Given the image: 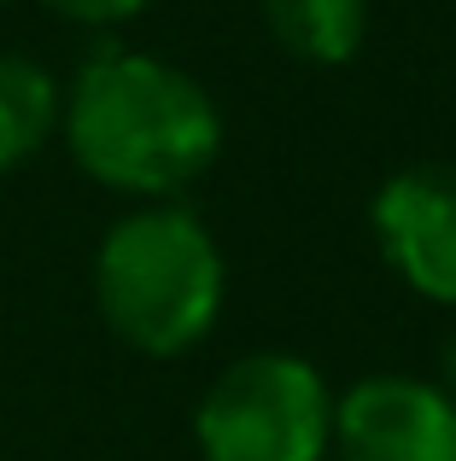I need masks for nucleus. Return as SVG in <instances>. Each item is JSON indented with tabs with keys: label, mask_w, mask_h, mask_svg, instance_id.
I'll return each mask as SVG.
<instances>
[{
	"label": "nucleus",
	"mask_w": 456,
	"mask_h": 461,
	"mask_svg": "<svg viewBox=\"0 0 456 461\" xmlns=\"http://www.w3.org/2000/svg\"><path fill=\"white\" fill-rule=\"evenodd\" d=\"M59 129L82 176L135 199L194 187L223 152V112L182 65L159 53L105 47L77 70Z\"/></svg>",
	"instance_id": "1"
},
{
	"label": "nucleus",
	"mask_w": 456,
	"mask_h": 461,
	"mask_svg": "<svg viewBox=\"0 0 456 461\" xmlns=\"http://www.w3.org/2000/svg\"><path fill=\"white\" fill-rule=\"evenodd\" d=\"M223 251L194 211L159 199L112 222L94 251L100 315L141 357H182L217 327L223 310Z\"/></svg>",
	"instance_id": "2"
},
{
	"label": "nucleus",
	"mask_w": 456,
	"mask_h": 461,
	"mask_svg": "<svg viewBox=\"0 0 456 461\" xmlns=\"http://www.w3.org/2000/svg\"><path fill=\"white\" fill-rule=\"evenodd\" d=\"M194 438L205 461H322L333 444V392L305 357H240L199 397Z\"/></svg>",
	"instance_id": "3"
},
{
	"label": "nucleus",
	"mask_w": 456,
	"mask_h": 461,
	"mask_svg": "<svg viewBox=\"0 0 456 461\" xmlns=\"http://www.w3.org/2000/svg\"><path fill=\"white\" fill-rule=\"evenodd\" d=\"M369 222L398 281L456 310V164H410L387 176Z\"/></svg>",
	"instance_id": "4"
},
{
	"label": "nucleus",
	"mask_w": 456,
	"mask_h": 461,
	"mask_svg": "<svg viewBox=\"0 0 456 461\" xmlns=\"http://www.w3.org/2000/svg\"><path fill=\"white\" fill-rule=\"evenodd\" d=\"M340 461H456V403L410 374H375L333 397Z\"/></svg>",
	"instance_id": "5"
},
{
	"label": "nucleus",
	"mask_w": 456,
	"mask_h": 461,
	"mask_svg": "<svg viewBox=\"0 0 456 461\" xmlns=\"http://www.w3.org/2000/svg\"><path fill=\"white\" fill-rule=\"evenodd\" d=\"M275 47L298 65H345L369 35V0H263Z\"/></svg>",
	"instance_id": "6"
},
{
	"label": "nucleus",
	"mask_w": 456,
	"mask_h": 461,
	"mask_svg": "<svg viewBox=\"0 0 456 461\" xmlns=\"http://www.w3.org/2000/svg\"><path fill=\"white\" fill-rule=\"evenodd\" d=\"M59 105L65 94L53 70L23 53H0V176H12L47 147V135L59 129Z\"/></svg>",
	"instance_id": "7"
},
{
	"label": "nucleus",
	"mask_w": 456,
	"mask_h": 461,
	"mask_svg": "<svg viewBox=\"0 0 456 461\" xmlns=\"http://www.w3.org/2000/svg\"><path fill=\"white\" fill-rule=\"evenodd\" d=\"M41 6L70 23H88V30H112V23H129L147 0H41Z\"/></svg>",
	"instance_id": "8"
},
{
	"label": "nucleus",
	"mask_w": 456,
	"mask_h": 461,
	"mask_svg": "<svg viewBox=\"0 0 456 461\" xmlns=\"http://www.w3.org/2000/svg\"><path fill=\"white\" fill-rule=\"evenodd\" d=\"M439 392L456 403V333L445 339V350H439Z\"/></svg>",
	"instance_id": "9"
}]
</instances>
